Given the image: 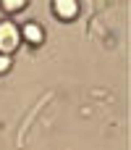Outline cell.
I'll return each mask as SVG.
<instances>
[{"mask_svg":"<svg viewBox=\"0 0 131 150\" xmlns=\"http://www.w3.org/2000/svg\"><path fill=\"white\" fill-rule=\"evenodd\" d=\"M21 45L18 26L13 21H0V55H13Z\"/></svg>","mask_w":131,"mask_h":150,"instance_id":"1","label":"cell"},{"mask_svg":"<svg viewBox=\"0 0 131 150\" xmlns=\"http://www.w3.org/2000/svg\"><path fill=\"white\" fill-rule=\"evenodd\" d=\"M13 66V61H11V55H0V74H5L8 69Z\"/></svg>","mask_w":131,"mask_h":150,"instance_id":"5","label":"cell"},{"mask_svg":"<svg viewBox=\"0 0 131 150\" xmlns=\"http://www.w3.org/2000/svg\"><path fill=\"white\" fill-rule=\"evenodd\" d=\"M0 8L13 16V13H21L26 8V0H0Z\"/></svg>","mask_w":131,"mask_h":150,"instance_id":"4","label":"cell"},{"mask_svg":"<svg viewBox=\"0 0 131 150\" xmlns=\"http://www.w3.org/2000/svg\"><path fill=\"white\" fill-rule=\"evenodd\" d=\"M18 34H21V40H26L29 45H42V42H45V32H42V26H39L37 21L21 24V26H18Z\"/></svg>","mask_w":131,"mask_h":150,"instance_id":"2","label":"cell"},{"mask_svg":"<svg viewBox=\"0 0 131 150\" xmlns=\"http://www.w3.org/2000/svg\"><path fill=\"white\" fill-rule=\"evenodd\" d=\"M53 13L63 21H71L79 16V3L76 0H53Z\"/></svg>","mask_w":131,"mask_h":150,"instance_id":"3","label":"cell"}]
</instances>
